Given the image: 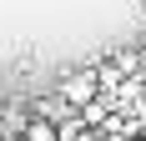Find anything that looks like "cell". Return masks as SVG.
<instances>
[{"mask_svg": "<svg viewBox=\"0 0 146 141\" xmlns=\"http://www.w3.org/2000/svg\"><path fill=\"white\" fill-rule=\"evenodd\" d=\"M56 96L71 106V111H86L91 101L101 96V81H96V66H76V70H60L56 76Z\"/></svg>", "mask_w": 146, "mask_h": 141, "instance_id": "6da1fadb", "label": "cell"}, {"mask_svg": "<svg viewBox=\"0 0 146 141\" xmlns=\"http://www.w3.org/2000/svg\"><path fill=\"white\" fill-rule=\"evenodd\" d=\"M141 51H146V30H141Z\"/></svg>", "mask_w": 146, "mask_h": 141, "instance_id": "5b68a950", "label": "cell"}, {"mask_svg": "<svg viewBox=\"0 0 146 141\" xmlns=\"http://www.w3.org/2000/svg\"><path fill=\"white\" fill-rule=\"evenodd\" d=\"M20 141H60V126H56V121H45V116H30L25 131H20Z\"/></svg>", "mask_w": 146, "mask_h": 141, "instance_id": "7a4b0ae2", "label": "cell"}, {"mask_svg": "<svg viewBox=\"0 0 146 141\" xmlns=\"http://www.w3.org/2000/svg\"><path fill=\"white\" fill-rule=\"evenodd\" d=\"M136 81H141V86H146V51H141V70H136Z\"/></svg>", "mask_w": 146, "mask_h": 141, "instance_id": "277c9868", "label": "cell"}, {"mask_svg": "<svg viewBox=\"0 0 146 141\" xmlns=\"http://www.w3.org/2000/svg\"><path fill=\"white\" fill-rule=\"evenodd\" d=\"M106 56L121 66V76H131V81H136V70H141V45H136V51H131V45H116V51H106Z\"/></svg>", "mask_w": 146, "mask_h": 141, "instance_id": "3957f363", "label": "cell"}]
</instances>
